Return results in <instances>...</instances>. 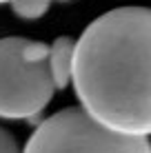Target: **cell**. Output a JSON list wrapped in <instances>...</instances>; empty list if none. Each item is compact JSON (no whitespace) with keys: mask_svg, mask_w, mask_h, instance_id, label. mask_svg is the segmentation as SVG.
I'll use <instances>...</instances> for the list:
<instances>
[{"mask_svg":"<svg viewBox=\"0 0 151 153\" xmlns=\"http://www.w3.org/2000/svg\"><path fill=\"white\" fill-rule=\"evenodd\" d=\"M4 2H9V4H11V2H13V0H0V4H4Z\"/></svg>","mask_w":151,"mask_h":153,"instance_id":"cell-7","label":"cell"},{"mask_svg":"<svg viewBox=\"0 0 151 153\" xmlns=\"http://www.w3.org/2000/svg\"><path fill=\"white\" fill-rule=\"evenodd\" d=\"M58 2H71V0H58Z\"/></svg>","mask_w":151,"mask_h":153,"instance_id":"cell-8","label":"cell"},{"mask_svg":"<svg viewBox=\"0 0 151 153\" xmlns=\"http://www.w3.org/2000/svg\"><path fill=\"white\" fill-rule=\"evenodd\" d=\"M49 2L51 0H13L11 9H13V13L18 16V18H22V20H38L47 13Z\"/></svg>","mask_w":151,"mask_h":153,"instance_id":"cell-5","label":"cell"},{"mask_svg":"<svg viewBox=\"0 0 151 153\" xmlns=\"http://www.w3.org/2000/svg\"><path fill=\"white\" fill-rule=\"evenodd\" d=\"M22 153H151L149 135H131L98 122L82 107L42 120Z\"/></svg>","mask_w":151,"mask_h":153,"instance_id":"cell-3","label":"cell"},{"mask_svg":"<svg viewBox=\"0 0 151 153\" xmlns=\"http://www.w3.org/2000/svg\"><path fill=\"white\" fill-rule=\"evenodd\" d=\"M74 89L98 122L151 135V9L118 7L76 40Z\"/></svg>","mask_w":151,"mask_h":153,"instance_id":"cell-1","label":"cell"},{"mask_svg":"<svg viewBox=\"0 0 151 153\" xmlns=\"http://www.w3.org/2000/svg\"><path fill=\"white\" fill-rule=\"evenodd\" d=\"M51 45L27 38L0 40V118L36 122L58 91L49 65Z\"/></svg>","mask_w":151,"mask_h":153,"instance_id":"cell-2","label":"cell"},{"mask_svg":"<svg viewBox=\"0 0 151 153\" xmlns=\"http://www.w3.org/2000/svg\"><path fill=\"white\" fill-rule=\"evenodd\" d=\"M0 153H20L16 138L2 126H0Z\"/></svg>","mask_w":151,"mask_h":153,"instance_id":"cell-6","label":"cell"},{"mask_svg":"<svg viewBox=\"0 0 151 153\" xmlns=\"http://www.w3.org/2000/svg\"><path fill=\"white\" fill-rule=\"evenodd\" d=\"M74 53H76V42L67 36L54 40V45H51L49 65H51V73H54L58 91L67 89V84L74 78Z\"/></svg>","mask_w":151,"mask_h":153,"instance_id":"cell-4","label":"cell"}]
</instances>
